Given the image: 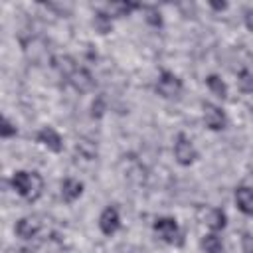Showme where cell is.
I'll use <instances>...</instances> for the list:
<instances>
[{
  "label": "cell",
  "mask_w": 253,
  "mask_h": 253,
  "mask_svg": "<svg viewBox=\"0 0 253 253\" xmlns=\"http://www.w3.org/2000/svg\"><path fill=\"white\" fill-rule=\"evenodd\" d=\"M12 188L28 202H36L43 192V180L36 172L20 170V172H14V176H12Z\"/></svg>",
  "instance_id": "cell-1"
},
{
  "label": "cell",
  "mask_w": 253,
  "mask_h": 253,
  "mask_svg": "<svg viewBox=\"0 0 253 253\" xmlns=\"http://www.w3.org/2000/svg\"><path fill=\"white\" fill-rule=\"evenodd\" d=\"M154 231L158 233V237L162 239V241H166V243H176V245H180L182 243V233H180V227H178V223H176V219H172V217H158L156 221H154Z\"/></svg>",
  "instance_id": "cell-2"
},
{
  "label": "cell",
  "mask_w": 253,
  "mask_h": 253,
  "mask_svg": "<svg viewBox=\"0 0 253 253\" xmlns=\"http://www.w3.org/2000/svg\"><path fill=\"white\" fill-rule=\"evenodd\" d=\"M174 156H176L178 164L190 166V164L196 160L198 152H196V148H194V144H192L190 138H186L184 134H178V138H176V142H174Z\"/></svg>",
  "instance_id": "cell-3"
},
{
  "label": "cell",
  "mask_w": 253,
  "mask_h": 253,
  "mask_svg": "<svg viewBox=\"0 0 253 253\" xmlns=\"http://www.w3.org/2000/svg\"><path fill=\"white\" fill-rule=\"evenodd\" d=\"M156 91L166 99H174V97H178L182 93V83L174 73L162 71V75H160V79L156 83Z\"/></svg>",
  "instance_id": "cell-4"
},
{
  "label": "cell",
  "mask_w": 253,
  "mask_h": 253,
  "mask_svg": "<svg viewBox=\"0 0 253 253\" xmlns=\"http://www.w3.org/2000/svg\"><path fill=\"white\" fill-rule=\"evenodd\" d=\"M204 123L211 130H221L225 126V115L219 107L211 103H204Z\"/></svg>",
  "instance_id": "cell-5"
},
{
  "label": "cell",
  "mask_w": 253,
  "mask_h": 253,
  "mask_svg": "<svg viewBox=\"0 0 253 253\" xmlns=\"http://www.w3.org/2000/svg\"><path fill=\"white\" fill-rule=\"evenodd\" d=\"M200 219L213 231H219L225 227V213L217 208H202L200 210Z\"/></svg>",
  "instance_id": "cell-6"
},
{
  "label": "cell",
  "mask_w": 253,
  "mask_h": 253,
  "mask_svg": "<svg viewBox=\"0 0 253 253\" xmlns=\"http://www.w3.org/2000/svg\"><path fill=\"white\" fill-rule=\"evenodd\" d=\"M67 79H69V83H71L77 91H81V93H87V91H91V89L95 87L93 75H91L87 69H83V67H77Z\"/></svg>",
  "instance_id": "cell-7"
},
{
  "label": "cell",
  "mask_w": 253,
  "mask_h": 253,
  "mask_svg": "<svg viewBox=\"0 0 253 253\" xmlns=\"http://www.w3.org/2000/svg\"><path fill=\"white\" fill-rule=\"evenodd\" d=\"M119 225H121V217H119V211L115 210V208H105L103 210V213H101V217H99V227H101V231L105 233V235H113L117 229H119Z\"/></svg>",
  "instance_id": "cell-8"
},
{
  "label": "cell",
  "mask_w": 253,
  "mask_h": 253,
  "mask_svg": "<svg viewBox=\"0 0 253 253\" xmlns=\"http://www.w3.org/2000/svg\"><path fill=\"white\" fill-rule=\"evenodd\" d=\"M42 231V221L38 217H22L16 223V233L22 239H32Z\"/></svg>",
  "instance_id": "cell-9"
},
{
  "label": "cell",
  "mask_w": 253,
  "mask_h": 253,
  "mask_svg": "<svg viewBox=\"0 0 253 253\" xmlns=\"http://www.w3.org/2000/svg\"><path fill=\"white\" fill-rule=\"evenodd\" d=\"M38 142H42L47 150H51V152H61V148H63V140H61V136L53 130V128H49V126H43L40 132H38Z\"/></svg>",
  "instance_id": "cell-10"
},
{
  "label": "cell",
  "mask_w": 253,
  "mask_h": 253,
  "mask_svg": "<svg viewBox=\"0 0 253 253\" xmlns=\"http://www.w3.org/2000/svg\"><path fill=\"white\" fill-rule=\"evenodd\" d=\"M237 83L239 89L245 93H253V55H247V61L237 73Z\"/></svg>",
  "instance_id": "cell-11"
},
{
  "label": "cell",
  "mask_w": 253,
  "mask_h": 253,
  "mask_svg": "<svg viewBox=\"0 0 253 253\" xmlns=\"http://www.w3.org/2000/svg\"><path fill=\"white\" fill-rule=\"evenodd\" d=\"M81 194H83V184H81L79 180H75V178H65V180L61 182V198H63L67 204L75 202Z\"/></svg>",
  "instance_id": "cell-12"
},
{
  "label": "cell",
  "mask_w": 253,
  "mask_h": 253,
  "mask_svg": "<svg viewBox=\"0 0 253 253\" xmlns=\"http://www.w3.org/2000/svg\"><path fill=\"white\" fill-rule=\"evenodd\" d=\"M235 204L243 213L253 217V190L251 188H245V186L237 188L235 190Z\"/></svg>",
  "instance_id": "cell-13"
},
{
  "label": "cell",
  "mask_w": 253,
  "mask_h": 253,
  "mask_svg": "<svg viewBox=\"0 0 253 253\" xmlns=\"http://www.w3.org/2000/svg\"><path fill=\"white\" fill-rule=\"evenodd\" d=\"M53 67L61 73V75H65V77H69L75 69H77V65H75V61L69 57V55H57L55 59H53Z\"/></svg>",
  "instance_id": "cell-14"
},
{
  "label": "cell",
  "mask_w": 253,
  "mask_h": 253,
  "mask_svg": "<svg viewBox=\"0 0 253 253\" xmlns=\"http://www.w3.org/2000/svg\"><path fill=\"white\" fill-rule=\"evenodd\" d=\"M134 8H138V4H128V2L107 4V6H105V14H107L109 18H113V16H126V14L132 12Z\"/></svg>",
  "instance_id": "cell-15"
},
{
  "label": "cell",
  "mask_w": 253,
  "mask_h": 253,
  "mask_svg": "<svg viewBox=\"0 0 253 253\" xmlns=\"http://www.w3.org/2000/svg\"><path fill=\"white\" fill-rule=\"evenodd\" d=\"M206 85H208V89H210L215 97H219V99H225V97H227V85H225L217 75H210V77L206 79Z\"/></svg>",
  "instance_id": "cell-16"
},
{
  "label": "cell",
  "mask_w": 253,
  "mask_h": 253,
  "mask_svg": "<svg viewBox=\"0 0 253 253\" xmlns=\"http://www.w3.org/2000/svg\"><path fill=\"white\" fill-rule=\"evenodd\" d=\"M202 247L206 249V253H223V243L215 233L204 235L202 239Z\"/></svg>",
  "instance_id": "cell-17"
},
{
  "label": "cell",
  "mask_w": 253,
  "mask_h": 253,
  "mask_svg": "<svg viewBox=\"0 0 253 253\" xmlns=\"http://www.w3.org/2000/svg\"><path fill=\"white\" fill-rule=\"evenodd\" d=\"M77 150H79L85 158H93V156L97 154V148H95L89 140H79V142H77Z\"/></svg>",
  "instance_id": "cell-18"
},
{
  "label": "cell",
  "mask_w": 253,
  "mask_h": 253,
  "mask_svg": "<svg viewBox=\"0 0 253 253\" xmlns=\"http://www.w3.org/2000/svg\"><path fill=\"white\" fill-rule=\"evenodd\" d=\"M0 134H2V138H10V136H14L16 134V126L12 125V121L10 119H2V126H0Z\"/></svg>",
  "instance_id": "cell-19"
},
{
  "label": "cell",
  "mask_w": 253,
  "mask_h": 253,
  "mask_svg": "<svg viewBox=\"0 0 253 253\" xmlns=\"http://www.w3.org/2000/svg\"><path fill=\"white\" fill-rule=\"evenodd\" d=\"M95 26H97L103 34H107L109 28H111V18H109L107 14H97V16H95Z\"/></svg>",
  "instance_id": "cell-20"
},
{
  "label": "cell",
  "mask_w": 253,
  "mask_h": 253,
  "mask_svg": "<svg viewBox=\"0 0 253 253\" xmlns=\"http://www.w3.org/2000/svg\"><path fill=\"white\" fill-rule=\"evenodd\" d=\"M241 247H243V253H253V235L251 233H241Z\"/></svg>",
  "instance_id": "cell-21"
},
{
  "label": "cell",
  "mask_w": 253,
  "mask_h": 253,
  "mask_svg": "<svg viewBox=\"0 0 253 253\" xmlns=\"http://www.w3.org/2000/svg\"><path fill=\"white\" fill-rule=\"evenodd\" d=\"M146 20H148L150 24H154V26H160V22H162V20H160V14H156L154 10H150V12H148Z\"/></svg>",
  "instance_id": "cell-22"
},
{
  "label": "cell",
  "mask_w": 253,
  "mask_h": 253,
  "mask_svg": "<svg viewBox=\"0 0 253 253\" xmlns=\"http://www.w3.org/2000/svg\"><path fill=\"white\" fill-rule=\"evenodd\" d=\"M245 24H247V28L253 32V10H247V12H245Z\"/></svg>",
  "instance_id": "cell-23"
},
{
  "label": "cell",
  "mask_w": 253,
  "mask_h": 253,
  "mask_svg": "<svg viewBox=\"0 0 253 253\" xmlns=\"http://www.w3.org/2000/svg\"><path fill=\"white\" fill-rule=\"evenodd\" d=\"M95 109H97V117H99V115L103 113V103H101V101H97V105L93 103V111H95Z\"/></svg>",
  "instance_id": "cell-24"
},
{
  "label": "cell",
  "mask_w": 253,
  "mask_h": 253,
  "mask_svg": "<svg viewBox=\"0 0 253 253\" xmlns=\"http://www.w3.org/2000/svg\"><path fill=\"white\" fill-rule=\"evenodd\" d=\"M211 6H213L215 10H225V8H227V4H211Z\"/></svg>",
  "instance_id": "cell-25"
}]
</instances>
